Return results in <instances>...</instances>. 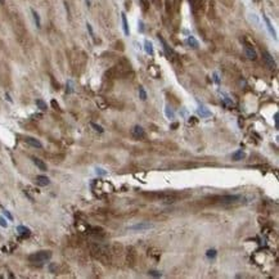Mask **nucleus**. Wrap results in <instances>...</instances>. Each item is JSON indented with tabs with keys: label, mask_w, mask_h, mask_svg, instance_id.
<instances>
[{
	"label": "nucleus",
	"mask_w": 279,
	"mask_h": 279,
	"mask_svg": "<svg viewBox=\"0 0 279 279\" xmlns=\"http://www.w3.org/2000/svg\"><path fill=\"white\" fill-rule=\"evenodd\" d=\"M148 274H149L151 277H154V278H160L161 275H162L160 271H156V270H149V271H148Z\"/></svg>",
	"instance_id": "b1692460"
},
{
	"label": "nucleus",
	"mask_w": 279,
	"mask_h": 279,
	"mask_svg": "<svg viewBox=\"0 0 279 279\" xmlns=\"http://www.w3.org/2000/svg\"><path fill=\"white\" fill-rule=\"evenodd\" d=\"M66 91H67V94H71V93L73 91V83L71 81V80H68L67 84H66Z\"/></svg>",
	"instance_id": "412c9836"
},
{
	"label": "nucleus",
	"mask_w": 279,
	"mask_h": 279,
	"mask_svg": "<svg viewBox=\"0 0 279 279\" xmlns=\"http://www.w3.org/2000/svg\"><path fill=\"white\" fill-rule=\"evenodd\" d=\"M274 117H275V126L278 127V113H275V116H274Z\"/></svg>",
	"instance_id": "c9c22d12"
},
{
	"label": "nucleus",
	"mask_w": 279,
	"mask_h": 279,
	"mask_svg": "<svg viewBox=\"0 0 279 279\" xmlns=\"http://www.w3.org/2000/svg\"><path fill=\"white\" fill-rule=\"evenodd\" d=\"M187 42H188V45L192 49H198V46H200V44H198V41H197V39L194 38V36H189V38L187 39Z\"/></svg>",
	"instance_id": "ddd939ff"
},
{
	"label": "nucleus",
	"mask_w": 279,
	"mask_h": 279,
	"mask_svg": "<svg viewBox=\"0 0 279 279\" xmlns=\"http://www.w3.org/2000/svg\"><path fill=\"white\" fill-rule=\"evenodd\" d=\"M144 49H145V52L149 54V55H153L154 54V49H153V44L149 41V40H145L144 41Z\"/></svg>",
	"instance_id": "4468645a"
},
{
	"label": "nucleus",
	"mask_w": 279,
	"mask_h": 279,
	"mask_svg": "<svg viewBox=\"0 0 279 279\" xmlns=\"http://www.w3.org/2000/svg\"><path fill=\"white\" fill-rule=\"evenodd\" d=\"M138 26H139V31H140V32H143V31H144V23H143V21H139Z\"/></svg>",
	"instance_id": "7c9ffc66"
},
{
	"label": "nucleus",
	"mask_w": 279,
	"mask_h": 279,
	"mask_svg": "<svg viewBox=\"0 0 279 279\" xmlns=\"http://www.w3.org/2000/svg\"><path fill=\"white\" fill-rule=\"evenodd\" d=\"M139 97L141 101H147V91L144 90L143 86H139Z\"/></svg>",
	"instance_id": "aec40b11"
},
{
	"label": "nucleus",
	"mask_w": 279,
	"mask_h": 279,
	"mask_svg": "<svg viewBox=\"0 0 279 279\" xmlns=\"http://www.w3.org/2000/svg\"><path fill=\"white\" fill-rule=\"evenodd\" d=\"M50 104H52V107H53L54 109H57V111H59V104L57 103V101H55V99H52V102H50Z\"/></svg>",
	"instance_id": "bb28decb"
},
{
	"label": "nucleus",
	"mask_w": 279,
	"mask_h": 279,
	"mask_svg": "<svg viewBox=\"0 0 279 279\" xmlns=\"http://www.w3.org/2000/svg\"><path fill=\"white\" fill-rule=\"evenodd\" d=\"M17 232L20 233L21 235H26V237L30 235V229L27 226H23V225H18L17 226Z\"/></svg>",
	"instance_id": "f3484780"
},
{
	"label": "nucleus",
	"mask_w": 279,
	"mask_h": 279,
	"mask_svg": "<svg viewBox=\"0 0 279 279\" xmlns=\"http://www.w3.org/2000/svg\"><path fill=\"white\" fill-rule=\"evenodd\" d=\"M5 97H7V101H8V102H12V98H10V95L8 94V93L5 94Z\"/></svg>",
	"instance_id": "f704fd0d"
},
{
	"label": "nucleus",
	"mask_w": 279,
	"mask_h": 279,
	"mask_svg": "<svg viewBox=\"0 0 279 279\" xmlns=\"http://www.w3.org/2000/svg\"><path fill=\"white\" fill-rule=\"evenodd\" d=\"M121 20H122V28H123V34L126 36L130 34V28H129V23H127V18L125 13H121Z\"/></svg>",
	"instance_id": "f8f14e48"
},
{
	"label": "nucleus",
	"mask_w": 279,
	"mask_h": 279,
	"mask_svg": "<svg viewBox=\"0 0 279 279\" xmlns=\"http://www.w3.org/2000/svg\"><path fill=\"white\" fill-rule=\"evenodd\" d=\"M158 39H160V41H161V42H162L163 49H165V52H166V54H167V57H169V58H170V57H172V55H174V50H172V49L169 46V44L166 42V40H165L161 35H158Z\"/></svg>",
	"instance_id": "1a4fd4ad"
},
{
	"label": "nucleus",
	"mask_w": 279,
	"mask_h": 279,
	"mask_svg": "<svg viewBox=\"0 0 279 279\" xmlns=\"http://www.w3.org/2000/svg\"><path fill=\"white\" fill-rule=\"evenodd\" d=\"M0 226H3V228H7L8 226L7 220H5L4 218H2V216H0Z\"/></svg>",
	"instance_id": "c85d7f7f"
},
{
	"label": "nucleus",
	"mask_w": 279,
	"mask_h": 279,
	"mask_svg": "<svg viewBox=\"0 0 279 279\" xmlns=\"http://www.w3.org/2000/svg\"><path fill=\"white\" fill-rule=\"evenodd\" d=\"M55 269H57L55 264H50V265H49V270H50L52 273H55Z\"/></svg>",
	"instance_id": "2f4dec72"
},
{
	"label": "nucleus",
	"mask_w": 279,
	"mask_h": 279,
	"mask_svg": "<svg viewBox=\"0 0 279 279\" xmlns=\"http://www.w3.org/2000/svg\"><path fill=\"white\" fill-rule=\"evenodd\" d=\"M32 162L36 165V167H38L39 170H41V171H46V170H48V166H46V163L44 162V161L39 160L38 157H32Z\"/></svg>",
	"instance_id": "9d476101"
},
{
	"label": "nucleus",
	"mask_w": 279,
	"mask_h": 279,
	"mask_svg": "<svg viewBox=\"0 0 279 279\" xmlns=\"http://www.w3.org/2000/svg\"><path fill=\"white\" fill-rule=\"evenodd\" d=\"M243 157H244V152L242 151V149H239V151H237V152H234V153L232 154L233 161H240Z\"/></svg>",
	"instance_id": "a211bd4d"
},
{
	"label": "nucleus",
	"mask_w": 279,
	"mask_h": 279,
	"mask_svg": "<svg viewBox=\"0 0 279 279\" xmlns=\"http://www.w3.org/2000/svg\"><path fill=\"white\" fill-rule=\"evenodd\" d=\"M97 172H99L101 175H104V174H106V171H103V169H97Z\"/></svg>",
	"instance_id": "72a5a7b5"
},
{
	"label": "nucleus",
	"mask_w": 279,
	"mask_h": 279,
	"mask_svg": "<svg viewBox=\"0 0 279 279\" xmlns=\"http://www.w3.org/2000/svg\"><path fill=\"white\" fill-rule=\"evenodd\" d=\"M262 18H264V21H265V23H266V27H268V30H269V34L273 36V38L274 39H277V34H275V30H274V27H273V24H271V22H270V20L266 16H262Z\"/></svg>",
	"instance_id": "9b49d317"
},
{
	"label": "nucleus",
	"mask_w": 279,
	"mask_h": 279,
	"mask_svg": "<svg viewBox=\"0 0 279 279\" xmlns=\"http://www.w3.org/2000/svg\"><path fill=\"white\" fill-rule=\"evenodd\" d=\"M52 257V252L50 251H39V252H35L32 253V255H30L28 256V260H30V262H32V264H44L46 261H49Z\"/></svg>",
	"instance_id": "f257e3e1"
},
{
	"label": "nucleus",
	"mask_w": 279,
	"mask_h": 279,
	"mask_svg": "<svg viewBox=\"0 0 279 279\" xmlns=\"http://www.w3.org/2000/svg\"><path fill=\"white\" fill-rule=\"evenodd\" d=\"M244 53L247 55V58L248 59H252L255 61L257 58V54H256V50L253 49L252 45H248V44H244Z\"/></svg>",
	"instance_id": "423d86ee"
},
{
	"label": "nucleus",
	"mask_w": 279,
	"mask_h": 279,
	"mask_svg": "<svg viewBox=\"0 0 279 279\" xmlns=\"http://www.w3.org/2000/svg\"><path fill=\"white\" fill-rule=\"evenodd\" d=\"M24 141H26V143H27L28 145L34 147V148H42V144L40 143V141H39L38 139L32 138V136H26V138H24Z\"/></svg>",
	"instance_id": "0eeeda50"
},
{
	"label": "nucleus",
	"mask_w": 279,
	"mask_h": 279,
	"mask_svg": "<svg viewBox=\"0 0 279 279\" xmlns=\"http://www.w3.org/2000/svg\"><path fill=\"white\" fill-rule=\"evenodd\" d=\"M5 3V0H0V4H4Z\"/></svg>",
	"instance_id": "4c0bfd02"
},
{
	"label": "nucleus",
	"mask_w": 279,
	"mask_h": 279,
	"mask_svg": "<svg viewBox=\"0 0 279 279\" xmlns=\"http://www.w3.org/2000/svg\"><path fill=\"white\" fill-rule=\"evenodd\" d=\"M262 58H264L265 63H266V66H268V67H270V68H274V67H275V61H274L273 55H271L269 52L264 50V52H262Z\"/></svg>",
	"instance_id": "20e7f679"
},
{
	"label": "nucleus",
	"mask_w": 279,
	"mask_h": 279,
	"mask_svg": "<svg viewBox=\"0 0 279 279\" xmlns=\"http://www.w3.org/2000/svg\"><path fill=\"white\" fill-rule=\"evenodd\" d=\"M131 134H133L134 138H136V139H143L144 136H145L144 129L141 127V126H139V125H136V126H134L131 129Z\"/></svg>",
	"instance_id": "39448f33"
},
{
	"label": "nucleus",
	"mask_w": 279,
	"mask_h": 279,
	"mask_svg": "<svg viewBox=\"0 0 279 279\" xmlns=\"http://www.w3.org/2000/svg\"><path fill=\"white\" fill-rule=\"evenodd\" d=\"M86 28H88V31H89V34H90L91 38H94V31H93V27H91L90 23H86Z\"/></svg>",
	"instance_id": "cd10ccee"
},
{
	"label": "nucleus",
	"mask_w": 279,
	"mask_h": 279,
	"mask_svg": "<svg viewBox=\"0 0 279 279\" xmlns=\"http://www.w3.org/2000/svg\"><path fill=\"white\" fill-rule=\"evenodd\" d=\"M240 196L239 194H228V196H221L219 197L218 200L221 204H232V203H235L240 200Z\"/></svg>",
	"instance_id": "f03ea898"
},
{
	"label": "nucleus",
	"mask_w": 279,
	"mask_h": 279,
	"mask_svg": "<svg viewBox=\"0 0 279 279\" xmlns=\"http://www.w3.org/2000/svg\"><path fill=\"white\" fill-rule=\"evenodd\" d=\"M165 112H166V116L167 117H170V119H174V112L169 108V107H166L165 108Z\"/></svg>",
	"instance_id": "a878e982"
},
{
	"label": "nucleus",
	"mask_w": 279,
	"mask_h": 279,
	"mask_svg": "<svg viewBox=\"0 0 279 279\" xmlns=\"http://www.w3.org/2000/svg\"><path fill=\"white\" fill-rule=\"evenodd\" d=\"M36 184L40 185V187H46V185L50 184V180H49L48 176L38 175V176H36Z\"/></svg>",
	"instance_id": "6e6552de"
},
{
	"label": "nucleus",
	"mask_w": 279,
	"mask_h": 279,
	"mask_svg": "<svg viewBox=\"0 0 279 279\" xmlns=\"http://www.w3.org/2000/svg\"><path fill=\"white\" fill-rule=\"evenodd\" d=\"M198 113H200L201 117H208V116H211V111H208L204 106H201L198 108Z\"/></svg>",
	"instance_id": "dca6fc26"
},
{
	"label": "nucleus",
	"mask_w": 279,
	"mask_h": 279,
	"mask_svg": "<svg viewBox=\"0 0 279 279\" xmlns=\"http://www.w3.org/2000/svg\"><path fill=\"white\" fill-rule=\"evenodd\" d=\"M214 80H215V83H216V84H220V80H219L218 73H214Z\"/></svg>",
	"instance_id": "473e14b6"
},
{
	"label": "nucleus",
	"mask_w": 279,
	"mask_h": 279,
	"mask_svg": "<svg viewBox=\"0 0 279 279\" xmlns=\"http://www.w3.org/2000/svg\"><path fill=\"white\" fill-rule=\"evenodd\" d=\"M206 255H207V257H210V259H214V257L216 256V250H208Z\"/></svg>",
	"instance_id": "393cba45"
},
{
	"label": "nucleus",
	"mask_w": 279,
	"mask_h": 279,
	"mask_svg": "<svg viewBox=\"0 0 279 279\" xmlns=\"http://www.w3.org/2000/svg\"><path fill=\"white\" fill-rule=\"evenodd\" d=\"M4 215L7 216V218H8L9 220H13V216H12V214H10L9 211H7V210H4Z\"/></svg>",
	"instance_id": "c756f323"
},
{
	"label": "nucleus",
	"mask_w": 279,
	"mask_h": 279,
	"mask_svg": "<svg viewBox=\"0 0 279 279\" xmlns=\"http://www.w3.org/2000/svg\"><path fill=\"white\" fill-rule=\"evenodd\" d=\"M36 106H38V108L41 109V111H45V109L48 108L46 103H45L44 101H41V99H36Z\"/></svg>",
	"instance_id": "6ab92c4d"
},
{
	"label": "nucleus",
	"mask_w": 279,
	"mask_h": 279,
	"mask_svg": "<svg viewBox=\"0 0 279 279\" xmlns=\"http://www.w3.org/2000/svg\"><path fill=\"white\" fill-rule=\"evenodd\" d=\"M153 228L152 224H149V222H139V224H135L133 226H130L129 228V230H134V232H141V230H147V229H151Z\"/></svg>",
	"instance_id": "7ed1b4c3"
},
{
	"label": "nucleus",
	"mask_w": 279,
	"mask_h": 279,
	"mask_svg": "<svg viewBox=\"0 0 279 279\" xmlns=\"http://www.w3.org/2000/svg\"><path fill=\"white\" fill-rule=\"evenodd\" d=\"M140 5L143 8V10H147L149 8V0H140Z\"/></svg>",
	"instance_id": "4be33fe9"
},
{
	"label": "nucleus",
	"mask_w": 279,
	"mask_h": 279,
	"mask_svg": "<svg viewBox=\"0 0 279 279\" xmlns=\"http://www.w3.org/2000/svg\"><path fill=\"white\" fill-rule=\"evenodd\" d=\"M151 2H154V0H151Z\"/></svg>",
	"instance_id": "58836bf2"
},
{
	"label": "nucleus",
	"mask_w": 279,
	"mask_h": 279,
	"mask_svg": "<svg viewBox=\"0 0 279 279\" xmlns=\"http://www.w3.org/2000/svg\"><path fill=\"white\" fill-rule=\"evenodd\" d=\"M90 125H91V127H94V130H95V131H98V133H103V131H104V130H103V127H102V126H99V125H97V123H94V122H91V123H90Z\"/></svg>",
	"instance_id": "5701e85b"
},
{
	"label": "nucleus",
	"mask_w": 279,
	"mask_h": 279,
	"mask_svg": "<svg viewBox=\"0 0 279 279\" xmlns=\"http://www.w3.org/2000/svg\"><path fill=\"white\" fill-rule=\"evenodd\" d=\"M189 3L192 5V8H194V0H189Z\"/></svg>",
	"instance_id": "e433bc0d"
},
{
	"label": "nucleus",
	"mask_w": 279,
	"mask_h": 279,
	"mask_svg": "<svg viewBox=\"0 0 279 279\" xmlns=\"http://www.w3.org/2000/svg\"><path fill=\"white\" fill-rule=\"evenodd\" d=\"M31 13H32V17H34V21H35L36 27L40 28V27H41V21H40V16H39V13H38V12H36L35 9H31Z\"/></svg>",
	"instance_id": "2eb2a0df"
}]
</instances>
